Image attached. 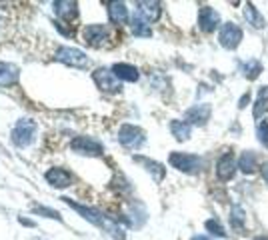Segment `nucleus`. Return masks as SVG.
I'll return each mask as SVG.
<instances>
[{
    "instance_id": "f257e3e1",
    "label": "nucleus",
    "mask_w": 268,
    "mask_h": 240,
    "mask_svg": "<svg viewBox=\"0 0 268 240\" xmlns=\"http://www.w3.org/2000/svg\"><path fill=\"white\" fill-rule=\"evenodd\" d=\"M66 200V204L68 206H72L76 212H80L86 220H90L92 224H96V226H100V228H104L106 232H110L114 238H118V240H124V230L118 226V224H114L112 220H108V218H104L98 210H94V208H86V206H82V204H78V202H74V200H70V198H64Z\"/></svg>"
},
{
    "instance_id": "f03ea898",
    "label": "nucleus",
    "mask_w": 268,
    "mask_h": 240,
    "mask_svg": "<svg viewBox=\"0 0 268 240\" xmlns=\"http://www.w3.org/2000/svg\"><path fill=\"white\" fill-rule=\"evenodd\" d=\"M34 134H36V122L30 118H22V120H18V124L12 130V142L16 146L24 148L34 140Z\"/></svg>"
},
{
    "instance_id": "7ed1b4c3",
    "label": "nucleus",
    "mask_w": 268,
    "mask_h": 240,
    "mask_svg": "<svg viewBox=\"0 0 268 240\" xmlns=\"http://www.w3.org/2000/svg\"><path fill=\"white\" fill-rule=\"evenodd\" d=\"M170 164L174 168H178L180 172H188V174H196L202 168V158L196 154H184V152H172L170 154Z\"/></svg>"
},
{
    "instance_id": "20e7f679",
    "label": "nucleus",
    "mask_w": 268,
    "mask_h": 240,
    "mask_svg": "<svg viewBox=\"0 0 268 240\" xmlns=\"http://www.w3.org/2000/svg\"><path fill=\"white\" fill-rule=\"evenodd\" d=\"M56 60L62 64H68L72 68H86L88 66V58L82 50L78 48H70V46H60L56 50Z\"/></svg>"
},
{
    "instance_id": "39448f33",
    "label": "nucleus",
    "mask_w": 268,
    "mask_h": 240,
    "mask_svg": "<svg viewBox=\"0 0 268 240\" xmlns=\"http://www.w3.org/2000/svg\"><path fill=\"white\" fill-rule=\"evenodd\" d=\"M118 140L120 144H124L126 148H138L144 142V132L132 124H124L118 130Z\"/></svg>"
},
{
    "instance_id": "423d86ee",
    "label": "nucleus",
    "mask_w": 268,
    "mask_h": 240,
    "mask_svg": "<svg viewBox=\"0 0 268 240\" xmlns=\"http://www.w3.org/2000/svg\"><path fill=\"white\" fill-rule=\"evenodd\" d=\"M92 78L98 84V88L104 90V92H120V88H122L120 82H118V78L114 76V72L108 70V68H98L92 74Z\"/></svg>"
},
{
    "instance_id": "0eeeda50",
    "label": "nucleus",
    "mask_w": 268,
    "mask_h": 240,
    "mask_svg": "<svg viewBox=\"0 0 268 240\" xmlns=\"http://www.w3.org/2000/svg\"><path fill=\"white\" fill-rule=\"evenodd\" d=\"M70 148L74 150V152H78V154H88V156H98V154H102V144L100 142H96V140H92V138H88V136H76L72 142H70Z\"/></svg>"
},
{
    "instance_id": "6e6552de",
    "label": "nucleus",
    "mask_w": 268,
    "mask_h": 240,
    "mask_svg": "<svg viewBox=\"0 0 268 240\" xmlns=\"http://www.w3.org/2000/svg\"><path fill=\"white\" fill-rule=\"evenodd\" d=\"M218 40L224 48H236L242 40V30L232 24V22H226L222 28H220V34H218Z\"/></svg>"
},
{
    "instance_id": "1a4fd4ad",
    "label": "nucleus",
    "mask_w": 268,
    "mask_h": 240,
    "mask_svg": "<svg viewBox=\"0 0 268 240\" xmlns=\"http://www.w3.org/2000/svg\"><path fill=\"white\" fill-rule=\"evenodd\" d=\"M234 170H236V160H234V154L232 152H226L224 156L218 158V164H216V176L220 180H230L234 176Z\"/></svg>"
},
{
    "instance_id": "9d476101",
    "label": "nucleus",
    "mask_w": 268,
    "mask_h": 240,
    "mask_svg": "<svg viewBox=\"0 0 268 240\" xmlns=\"http://www.w3.org/2000/svg\"><path fill=\"white\" fill-rule=\"evenodd\" d=\"M218 22H220V16H218V12H216L214 8H210V6H202V8H200L198 24H200V28H202L204 32H212V30L218 26Z\"/></svg>"
},
{
    "instance_id": "9b49d317",
    "label": "nucleus",
    "mask_w": 268,
    "mask_h": 240,
    "mask_svg": "<svg viewBox=\"0 0 268 240\" xmlns=\"http://www.w3.org/2000/svg\"><path fill=\"white\" fill-rule=\"evenodd\" d=\"M108 32L102 24H90L84 28V40L90 44V46H102V42L106 40Z\"/></svg>"
},
{
    "instance_id": "f8f14e48",
    "label": "nucleus",
    "mask_w": 268,
    "mask_h": 240,
    "mask_svg": "<svg viewBox=\"0 0 268 240\" xmlns=\"http://www.w3.org/2000/svg\"><path fill=\"white\" fill-rule=\"evenodd\" d=\"M210 118V106L208 104H196L186 112V122L188 124H204Z\"/></svg>"
},
{
    "instance_id": "ddd939ff",
    "label": "nucleus",
    "mask_w": 268,
    "mask_h": 240,
    "mask_svg": "<svg viewBox=\"0 0 268 240\" xmlns=\"http://www.w3.org/2000/svg\"><path fill=\"white\" fill-rule=\"evenodd\" d=\"M46 180H48L52 186H56V188H66V186H70L72 176H70V172H66L64 168H50V170L46 172Z\"/></svg>"
},
{
    "instance_id": "4468645a",
    "label": "nucleus",
    "mask_w": 268,
    "mask_h": 240,
    "mask_svg": "<svg viewBox=\"0 0 268 240\" xmlns=\"http://www.w3.org/2000/svg\"><path fill=\"white\" fill-rule=\"evenodd\" d=\"M20 76L18 66L8 64V62H0V86H12Z\"/></svg>"
},
{
    "instance_id": "2eb2a0df",
    "label": "nucleus",
    "mask_w": 268,
    "mask_h": 240,
    "mask_svg": "<svg viewBox=\"0 0 268 240\" xmlns=\"http://www.w3.org/2000/svg\"><path fill=\"white\" fill-rule=\"evenodd\" d=\"M112 72H114V76L118 80H126V82H136L138 80V70L134 68L132 64H124V62L114 64L112 66Z\"/></svg>"
},
{
    "instance_id": "dca6fc26",
    "label": "nucleus",
    "mask_w": 268,
    "mask_h": 240,
    "mask_svg": "<svg viewBox=\"0 0 268 240\" xmlns=\"http://www.w3.org/2000/svg\"><path fill=\"white\" fill-rule=\"evenodd\" d=\"M54 12H56V16L58 18H62V20H72V18H76V14H78V4L76 2H54Z\"/></svg>"
},
{
    "instance_id": "f3484780",
    "label": "nucleus",
    "mask_w": 268,
    "mask_h": 240,
    "mask_svg": "<svg viewBox=\"0 0 268 240\" xmlns=\"http://www.w3.org/2000/svg\"><path fill=\"white\" fill-rule=\"evenodd\" d=\"M106 6H108V16L114 24H124L126 22L128 10H126L124 2H106Z\"/></svg>"
},
{
    "instance_id": "a211bd4d",
    "label": "nucleus",
    "mask_w": 268,
    "mask_h": 240,
    "mask_svg": "<svg viewBox=\"0 0 268 240\" xmlns=\"http://www.w3.org/2000/svg\"><path fill=\"white\" fill-rule=\"evenodd\" d=\"M138 14L146 22H152L160 16V4L158 2H138Z\"/></svg>"
},
{
    "instance_id": "6ab92c4d",
    "label": "nucleus",
    "mask_w": 268,
    "mask_h": 240,
    "mask_svg": "<svg viewBox=\"0 0 268 240\" xmlns=\"http://www.w3.org/2000/svg\"><path fill=\"white\" fill-rule=\"evenodd\" d=\"M170 130L176 136V140H188L190 138V124L184 122V120H172Z\"/></svg>"
},
{
    "instance_id": "aec40b11",
    "label": "nucleus",
    "mask_w": 268,
    "mask_h": 240,
    "mask_svg": "<svg viewBox=\"0 0 268 240\" xmlns=\"http://www.w3.org/2000/svg\"><path fill=\"white\" fill-rule=\"evenodd\" d=\"M132 32L136 34V36H150V26H148V22L136 12V16L132 18Z\"/></svg>"
},
{
    "instance_id": "412c9836",
    "label": "nucleus",
    "mask_w": 268,
    "mask_h": 240,
    "mask_svg": "<svg viewBox=\"0 0 268 240\" xmlns=\"http://www.w3.org/2000/svg\"><path fill=\"white\" fill-rule=\"evenodd\" d=\"M238 168L242 170V172H252L254 168H256V156L252 154V152H244L242 156H240V160H238Z\"/></svg>"
},
{
    "instance_id": "4be33fe9",
    "label": "nucleus",
    "mask_w": 268,
    "mask_h": 240,
    "mask_svg": "<svg viewBox=\"0 0 268 240\" xmlns=\"http://www.w3.org/2000/svg\"><path fill=\"white\" fill-rule=\"evenodd\" d=\"M136 160L142 162V164L146 166V170L154 174V180H156V182H160V180L164 178V168H162L158 162H152V160H146V158H136Z\"/></svg>"
},
{
    "instance_id": "5701e85b",
    "label": "nucleus",
    "mask_w": 268,
    "mask_h": 240,
    "mask_svg": "<svg viewBox=\"0 0 268 240\" xmlns=\"http://www.w3.org/2000/svg\"><path fill=\"white\" fill-rule=\"evenodd\" d=\"M246 18H248V22H250L252 26H256V28H262V26H264V18L260 16V12H258L252 4L246 6Z\"/></svg>"
},
{
    "instance_id": "b1692460",
    "label": "nucleus",
    "mask_w": 268,
    "mask_h": 240,
    "mask_svg": "<svg viewBox=\"0 0 268 240\" xmlns=\"http://www.w3.org/2000/svg\"><path fill=\"white\" fill-rule=\"evenodd\" d=\"M266 104H268V86L260 88V92H258V100H256V106H254V116H256V118L262 114V108H264Z\"/></svg>"
},
{
    "instance_id": "393cba45",
    "label": "nucleus",
    "mask_w": 268,
    "mask_h": 240,
    "mask_svg": "<svg viewBox=\"0 0 268 240\" xmlns=\"http://www.w3.org/2000/svg\"><path fill=\"white\" fill-rule=\"evenodd\" d=\"M244 210L240 208V206H234V210H232V216H230V222H232V226L234 228H242L244 226Z\"/></svg>"
},
{
    "instance_id": "a878e982",
    "label": "nucleus",
    "mask_w": 268,
    "mask_h": 240,
    "mask_svg": "<svg viewBox=\"0 0 268 240\" xmlns=\"http://www.w3.org/2000/svg\"><path fill=\"white\" fill-rule=\"evenodd\" d=\"M260 72H262V64H260L258 60H250V62L246 64V76H248L250 80H254Z\"/></svg>"
},
{
    "instance_id": "bb28decb",
    "label": "nucleus",
    "mask_w": 268,
    "mask_h": 240,
    "mask_svg": "<svg viewBox=\"0 0 268 240\" xmlns=\"http://www.w3.org/2000/svg\"><path fill=\"white\" fill-rule=\"evenodd\" d=\"M206 230L210 232V234H214V236H226V232H224V228H222V224L218 222V220H206Z\"/></svg>"
},
{
    "instance_id": "cd10ccee",
    "label": "nucleus",
    "mask_w": 268,
    "mask_h": 240,
    "mask_svg": "<svg viewBox=\"0 0 268 240\" xmlns=\"http://www.w3.org/2000/svg\"><path fill=\"white\" fill-rule=\"evenodd\" d=\"M258 138L264 146H268V122H260L258 126Z\"/></svg>"
},
{
    "instance_id": "c85d7f7f",
    "label": "nucleus",
    "mask_w": 268,
    "mask_h": 240,
    "mask_svg": "<svg viewBox=\"0 0 268 240\" xmlns=\"http://www.w3.org/2000/svg\"><path fill=\"white\" fill-rule=\"evenodd\" d=\"M34 210L40 212V214H46V218H56V220H60V214H58L56 210H48V208H42V206H34Z\"/></svg>"
},
{
    "instance_id": "c756f323",
    "label": "nucleus",
    "mask_w": 268,
    "mask_h": 240,
    "mask_svg": "<svg viewBox=\"0 0 268 240\" xmlns=\"http://www.w3.org/2000/svg\"><path fill=\"white\" fill-rule=\"evenodd\" d=\"M248 98H250V96H248V94H244V96H242V100H240V104H238V106H240V108H244V106H246V102H248Z\"/></svg>"
},
{
    "instance_id": "7c9ffc66",
    "label": "nucleus",
    "mask_w": 268,
    "mask_h": 240,
    "mask_svg": "<svg viewBox=\"0 0 268 240\" xmlns=\"http://www.w3.org/2000/svg\"><path fill=\"white\" fill-rule=\"evenodd\" d=\"M262 176H264V180L268 182V164H264V166H262Z\"/></svg>"
},
{
    "instance_id": "2f4dec72",
    "label": "nucleus",
    "mask_w": 268,
    "mask_h": 240,
    "mask_svg": "<svg viewBox=\"0 0 268 240\" xmlns=\"http://www.w3.org/2000/svg\"><path fill=\"white\" fill-rule=\"evenodd\" d=\"M192 240H208V238H206V236H194Z\"/></svg>"
},
{
    "instance_id": "473e14b6",
    "label": "nucleus",
    "mask_w": 268,
    "mask_h": 240,
    "mask_svg": "<svg viewBox=\"0 0 268 240\" xmlns=\"http://www.w3.org/2000/svg\"><path fill=\"white\" fill-rule=\"evenodd\" d=\"M254 240H268L266 236H258V238H254Z\"/></svg>"
}]
</instances>
